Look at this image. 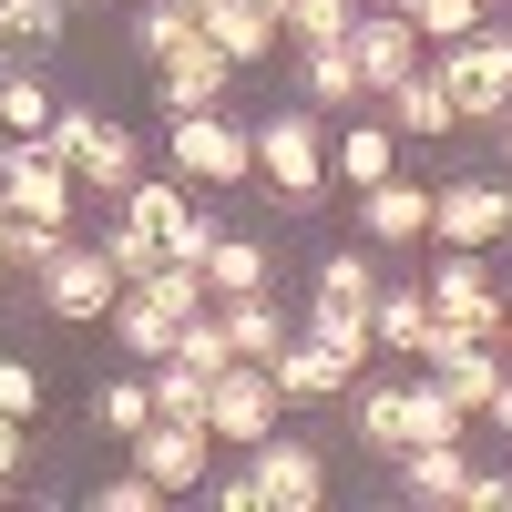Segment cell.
<instances>
[{
  "label": "cell",
  "mask_w": 512,
  "mask_h": 512,
  "mask_svg": "<svg viewBox=\"0 0 512 512\" xmlns=\"http://www.w3.org/2000/svg\"><path fill=\"white\" fill-rule=\"evenodd\" d=\"M256 175H267L277 205H318L328 195V123H318V103H287V113L256 123Z\"/></svg>",
  "instance_id": "obj_1"
},
{
  "label": "cell",
  "mask_w": 512,
  "mask_h": 512,
  "mask_svg": "<svg viewBox=\"0 0 512 512\" xmlns=\"http://www.w3.org/2000/svg\"><path fill=\"white\" fill-rule=\"evenodd\" d=\"M431 318L451 328V338H512V297L492 287V267H482V246H451L441 267H431Z\"/></svg>",
  "instance_id": "obj_2"
},
{
  "label": "cell",
  "mask_w": 512,
  "mask_h": 512,
  "mask_svg": "<svg viewBox=\"0 0 512 512\" xmlns=\"http://www.w3.org/2000/svg\"><path fill=\"white\" fill-rule=\"evenodd\" d=\"M441 82H451L461 123H502V113H512V31L482 21V31L441 41Z\"/></svg>",
  "instance_id": "obj_3"
},
{
  "label": "cell",
  "mask_w": 512,
  "mask_h": 512,
  "mask_svg": "<svg viewBox=\"0 0 512 512\" xmlns=\"http://www.w3.org/2000/svg\"><path fill=\"white\" fill-rule=\"evenodd\" d=\"M41 144H62V164L82 175V195H123V185H134V134L103 123V113H82V103H62Z\"/></svg>",
  "instance_id": "obj_4"
},
{
  "label": "cell",
  "mask_w": 512,
  "mask_h": 512,
  "mask_svg": "<svg viewBox=\"0 0 512 512\" xmlns=\"http://www.w3.org/2000/svg\"><path fill=\"white\" fill-rule=\"evenodd\" d=\"M31 287H41V318H72V328H82V318H103L113 297H123V267H113V246L72 236V246H62V256H52V267H41Z\"/></svg>",
  "instance_id": "obj_5"
},
{
  "label": "cell",
  "mask_w": 512,
  "mask_h": 512,
  "mask_svg": "<svg viewBox=\"0 0 512 512\" xmlns=\"http://www.w3.org/2000/svg\"><path fill=\"white\" fill-rule=\"evenodd\" d=\"M175 175L185 185H246L256 175V134H236L226 123V103H205V113H175Z\"/></svg>",
  "instance_id": "obj_6"
},
{
  "label": "cell",
  "mask_w": 512,
  "mask_h": 512,
  "mask_svg": "<svg viewBox=\"0 0 512 512\" xmlns=\"http://www.w3.org/2000/svg\"><path fill=\"white\" fill-rule=\"evenodd\" d=\"M246 472H256V512H318L328 502V451L318 441L267 431V441L246 451Z\"/></svg>",
  "instance_id": "obj_7"
},
{
  "label": "cell",
  "mask_w": 512,
  "mask_h": 512,
  "mask_svg": "<svg viewBox=\"0 0 512 512\" xmlns=\"http://www.w3.org/2000/svg\"><path fill=\"white\" fill-rule=\"evenodd\" d=\"M431 236H441V246H482V256H492V246L512 236V185H502V175H451V185L431 195Z\"/></svg>",
  "instance_id": "obj_8"
},
{
  "label": "cell",
  "mask_w": 512,
  "mask_h": 512,
  "mask_svg": "<svg viewBox=\"0 0 512 512\" xmlns=\"http://www.w3.org/2000/svg\"><path fill=\"white\" fill-rule=\"evenodd\" d=\"M277 379L267 369H256V359H236L226 379H216V400H205V431H216V441H236V451H256V441H267L277 431Z\"/></svg>",
  "instance_id": "obj_9"
},
{
  "label": "cell",
  "mask_w": 512,
  "mask_h": 512,
  "mask_svg": "<svg viewBox=\"0 0 512 512\" xmlns=\"http://www.w3.org/2000/svg\"><path fill=\"white\" fill-rule=\"evenodd\" d=\"M134 461H144L164 492H205V472H216V431H205V420H144Z\"/></svg>",
  "instance_id": "obj_10"
},
{
  "label": "cell",
  "mask_w": 512,
  "mask_h": 512,
  "mask_svg": "<svg viewBox=\"0 0 512 512\" xmlns=\"http://www.w3.org/2000/svg\"><path fill=\"white\" fill-rule=\"evenodd\" d=\"M267 379H277V400H287V410H328V400H349V390H359V369L338 359V349H318V338H287V349L267 359Z\"/></svg>",
  "instance_id": "obj_11"
},
{
  "label": "cell",
  "mask_w": 512,
  "mask_h": 512,
  "mask_svg": "<svg viewBox=\"0 0 512 512\" xmlns=\"http://www.w3.org/2000/svg\"><path fill=\"white\" fill-rule=\"evenodd\" d=\"M349 52H359V82H369V93H390V82H410L420 62H431V41L410 31V11H359Z\"/></svg>",
  "instance_id": "obj_12"
},
{
  "label": "cell",
  "mask_w": 512,
  "mask_h": 512,
  "mask_svg": "<svg viewBox=\"0 0 512 512\" xmlns=\"http://www.w3.org/2000/svg\"><path fill=\"white\" fill-rule=\"evenodd\" d=\"M72 195H82V175L62 164V144H21V164H11V216L72 226Z\"/></svg>",
  "instance_id": "obj_13"
},
{
  "label": "cell",
  "mask_w": 512,
  "mask_h": 512,
  "mask_svg": "<svg viewBox=\"0 0 512 512\" xmlns=\"http://www.w3.org/2000/svg\"><path fill=\"white\" fill-rule=\"evenodd\" d=\"M226 82H236L226 41H216V31H195L185 52H164V113H205V103H226Z\"/></svg>",
  "instance_id": "obj_14"
},
{
  "label": "cell",
  "mask_w": 512,
  "mask_h": 512,
  "mask_svg": "<svg viewBox=\"0 0 512 512\" xmlns=\"http://www.w3.org/2000/svg\"><path fill=\"white\" fill-rule=\"evenodd\" d=\"M379 103H390V134L400 144H420V134H451V123H461V103H451V82H441V62H420L410 82H390V93H379Z\"/></svg>",
  "instance_id": "obj_15"
},
{
  "label": "cell",
  "mask_w": 512,
  "mask_h": 512,
  "mask_svg": "<svg viewBox=\"0 0 512 512\" xmlns=\"http://www.w3.org/2000/svg\"><path fill=\"white\" fill-rule=\"evenodd\" d=\"M359 226H369V246H420V236H431V185L379 175V185L359 195Z\"/></svg>",
  "instance_id": "obj_16"
},
{
  "label": "cell",
  "mask_w": 512,
  "mask_h": 512,
  "mask_svg": "<svg viewBox=\"0 0 512 512\" xmlns=\"http://www.w3.org/2000/svg\"><path fill=\"white\" fill-rule=\"evenodd\" d=\"M359 93H369V82H359V52H349V41H297V103L349 113Z\"/></svg>",
  "instance_id": "obj_17"
},
{
  "label": "cell",
  "mask_w": 512,
  "mask_h": 512,
  "mask_svg": "<svg viewBox=\"0 0 512 512\" xmlns=\"http://www.w3.org/2000/svg\"><path fill=\"white\" fill-rule=\"evenodd\" d=\"M390 472H400V502H431V512L472 492V461H461V441H420V451L390 461Z\"/></svg>",
  "instance_id": "obj_18"
},
{
  "label": "cell",
  "mask_w": 512,
  "mask_h": 512,
  "mask_svg": "<svg viewBox=\"0 0 512 512\" xmlns=\"http://www.w3.org/2000/svg\"><path fill=\"white\" fill-rule=\"evenodd\" d=\"M328 175H349V195H369L379 175H400V134H390V123H349V134H328Z\"/></svg>",
  "instance_id": "obj_19"
},
{
  "label": "cell",
  "mask_w": 512,
  "mask_h": 512,
  "mask_svg": "<svg viewBox=\"0 0 512 512\" xmlns=\"http://www.w3.org/2000/svg\"><path fill=\"white\" fill-rule=\"evenodd\" d=\"M369 328H379V349H400V359H431V287H379V308H369Z\"/></svg>",
  "instance_id": "obj_20"
},
{
  "label": "cell",
  "mask_w": 512,
  "mask_h": 512,
  "mask_svg": "<svg viewBox=\"0 0 512 512\" xmlns=\"http://www.w3.org/2000/svg\"><path fill=\"white\" fill-rule=\"evenodd\" d=\"M52 82H41L31 62H0V134H11V144H41V134H52Z\"/></svg>",
  "instance_id": "obj_21"
},
{
  "label": "cell",
  "mask_w": 512,
  "mask_h": 512,
  "mask_svg": "<svg viewBox=\"0 0 512 512\" xmlns=\"http://www.w3.org/2000/svg\"><path fill=\"white\" fill-rule=\"evenodd\" d=\"M216 308H226V338H236V359H256V369H267V359L287 349V338H297V328H287V308H277L267 287H256V297H216Z\"/></svg>",
  "instance_id": "obj_22"
},
{
  "label": "cell",
  "mask_w": 512,
  "mask_h": 512,
  "mask_svg": "<svg viewBox=\"0 0 512 512\" xmlns=\"http://www.w3.org/2000/svg\"><path fill=\"white\" fill-rule=\"evenodd\" d=\"M113 338H123V349H134V359H175L185 318H175V308H154L144 287H123V297H113Z\"/></svg>",
  "instance_id": "obj_23"
},
{
  "label": "cell",
  "mask_w": 512,
  "mask_h": 512,
  "mask_svg": "<svg viewBox=\"0 0 512 512\" xmlns=\"http://www.w3.org/2000/svg\"><path fill=\"white\" fill-rule=\"evenodd\" d=\"M277 267H267V246H256V236H216V246H205V287H216V297H256V287H267Z\"/></svg>",
  "instance_id": "obj_24"
},
{
  "label": "cell",
  "mask_w": 512,
  "mask_h": 512,
  "mask_svg": "<svg viewBox=\"0 0 512 512\" xmlns=\"http://www.w3.org/2000/svg\"><path fill=\"white\" fill-rule=\"evenodd\" d=\"M123 216H134V226H154L164 246H175V236L195 226V205H185V175H154V185L134 175V185H123Z\"/></svg>",
  "instance_id": "obj_25"
},
{
  "label": "cell",
  "mask_w": 512,
  "mask_h": 512,
  "mask_svg": "<svg viewBox=\"0 0 512 512\" xmlns=\"http://www.w3.org/2000/svg\"><path fill=\"white\" fill-rule=\"evenodd\" d=\"M205 31L226 41V62H236V72H246V62H267V41H287V21H277V11H256V0H226Z\"/></svg>",
  "instance_id": "obj_26"
},
{
  "label": "cell",
  "mask_w": 512,
  "mask_h": 512,
  "mask_svg": "<svg viewBox=\"0 0 512 512\" xmlns=\"http://www.w3.org/2000/svg\"><path fill=\"white\" fill-rule=\"evenodd\" d=\"M308 338H318V349H338L349 369H369V349H379L369 308H338V297H318V308H308Z\"/></svg>",
  "instance_id": "obj_27"
},
{
  "label": "cell",
  "mask_w": 512,
  "mask_h": 512,
  "mask_svg": "<svg viewBox=\"0 0 512 512\" xmlns=\"http://www.w3.org/2000/svg\"><path fill=\"white\" fill-rule=\"evenodd\" d=\"M205 400H216V369H195V359H154V410H164V420H205Z\"/></svg>",
  "instance_id": "obj_28"
},
{
  "label": "cell",
  "mask_w": 512,
  "mask_h": 512,
  "mask_svg": "<svg viewBox=\"0 0 512 512\" xmlns=\"http://www.w3.org/2000/svg\"><path fill=\"white\" fill-rule=\"evenodd\" d=\"M205 21L185 11V0H134V41H144V62H164V52H185Z\"/></svg>",
  "instance_id": "obj_29"
},
{
  "label": "cell",
  "mask_w": 512,
  "mask_h": 512,
  "mask_svg": "<svg viewBox=\"0 0 512 512\" xmlns=\"http://www.w3.org/2000/svg\"><path fill=\"white\" fill-rule=\"evenodd\" d=\"M318 297H338V308H379V267L359 246H338V256H318Z\"/></svg>",
  "instance_id": "obj_30"
},
{
  "label": "cell",
  "mask_w": 512,
  "mask_h": 512,
  "mask_svg": "<svg viewBox=\"0 0 512 512\" xmlns=\"http://www.w3.org/2000/svg\"><path fill=\"white\" fill-rule=\"evenodd\" d=\"M93 420H103V431H123V441H134L144 420H164V410H154V379H103V390H93Z\"/></svg>",
  "instance_id": "obj_31"
},
{
  "label": "cell",
  "mask_w": 512,
  "mask_h": 512,
  "mask_svg": "<svg viewBox=\"0 0 512 512\" xmlns=\"http://www.w3.org/2000/svg\"><path fill=\"white\" fill-rule=\"evenodd\" d=\"M103 246H113V267H123V287H144V277L164 267V256H175V246H164L154 226H134V216H113V226H103Z\"/></svg>",
  "instance_id": "obj_32"
},
{
  "label": "cell",
  "mask_w": 512,
  "mask_h": 512,
  "mask_svg": "<svg viewBox=\"0 0 512 512\" xmlns=\"http://www.w3.org/2000/svg\"><path fill=\"white\" fill-rule=\"evenodd\" d=\"M400 11H410V31L431 41V52L461 41V31H482V0H400Z\"/></svg>",
  "instance_id": "obj_33"
},
{
  "label": "cell",
  "mask_w": 512,
  "mask_h": 512,
  "mask_svg": "<svg viewBox=\"0 0 512 512\" xmlns=\"http://www.w3.org/2000/svg\"><path fill=\"white\" fill-rule=\"evenodd\" d=\"M359 0H287V41H349Z\"/></svg>",
  "instance_id": "obj_34"
},
{
  "label": "cell",
  "mask_w": 512,
  "mask_h": 512,
  "mask_svg": "<svg viewBox=\"0 0 512 512\" xmlns=\"http://www.w3.org/2000/svg\"><path fill=\"white\" fill-rule=\"evenodd\" d=\"M62 246H72V226H41V216H11V267H31V277H41V267H52Z\"/></svg>",
  "instance_id": "obj_35"
},
{
  "label": "cell",
  "mask_w": 512,
  "mask_h": 512,
  "mask_svg": "<svg viewBox=\"0 0 512 512\" xmlns=\"http://www.w3.org/2000/svg\"><path fill=\"white\" fill-rule=\"evenodd\" d=\"M154 502H164V482L144 472V461H134V472H113V482L93 492V512H154Z\"/></svg>",
  "instance_id": "obj_36"
},
{
  "label": "cell",
  "mask_w": 512,
  "mask_h": 512,
  "mask_svg": "<svg viewBox=\"0 0 512 512\" xmlns=\"http://www.w3.org/2000/svg\"><path fill=\"white\" fill-rule=\"evenodd\" d=\"M0 410H11V420H41V369H31V359H0Z\"/></svg>",
  "instance_id": "obj_37"
},
{
  "label": "cell",
  "mask_w": 512,
  "mask_h": 512,
  "mask_svg": "<svg viewBox=\"0 0 512 512\" xmlns=\"http://www.w3.org/2000/svg\"><path fill=\"white\" fill-rule=\"evenodd\" d=\"M461 512H512V472H472V492H461Z\"/></svg>",
  "instance_id": "obj_38"
},
{
  "label": "cell",
  "mask_w": 512,
  "mask_h": 512,
  "mask_svg": "<svg viewBox=\"0 0 512 512\" xmlns=\"http://www.w3.org/2000/svg\"><path fill=\"white\" fill-rule=\"evenodd\" d=\"M21 431H31V420H11V410H0V492L21 482Z\"/></svg>",
  "instance_id": "obj_39"
},
{
  "label": "cell",
  "mask_w": 512,
  "mask_h": 512,
  "mask_svg": "<svg viewBox=\"0 0 512 512\" xmlns=\"http://www.w3.org/2000/svg\"><path fill=\"white\" fill-rule=\"evenodd\" d=\"M205 502H216V512H256V472H236V482H205Z\"/></svg>",
  "instance_id": "obj_40"
},
{
  "label": "cell",
  "mask_w": 512,
  "mask_h": 512,
  "mask_svg": "<svg viewBox=\"0 0 512 512\" xmlns=\"http://www.w3.org/2000/svg\"><path fill=\"white\" fill-rule=\"evenodd\" d=\"M482 420H492V431H502V441H512V369H502V390H492V400H482Z\"/></svg>",
  "instance_id": "obj_41"
},
{
  "label": "cell",
  "mask_w": 512,
  "mask_h": 512,
  "mask_svg": "<svg viewBox=\"0 0 512 512\" xmlns=\"http://www.w3.org/2000/svg\"><path fill=\"white\" fill-rule=\"evenodd\" d=\"M185 11H195V21H216V11H226V0H185Z\"/></svg>",
  "instance_id": "obj_42"
},
{
  "label": "cell",
  "mask_w": 512,
  "mask_h": 512,
  "mask_svg": "<svg viewBox=\"0 0 512 512\" xmlns=\"http://www.w3.org/2000/svg\"><path fill=\"white\" fill-rule=\"evenodd\" d=\"M0 41H21V31H11V0H0Z\"/></svg>",
  "instance_id": "obj_43"
},
{
  "label": "cell",
  "mask_w": 512,
  "mask_h": 512,
  "mask_svg": "<svg viewBox=\"0 0 512 512\" xmlns=\"http://www.w3.org/2000/svg\"><path fill=\"white\" fill-rule=\"evenodd\" d=\"M502 164H512V113H502Z\"/></svg>",
  "instance_id": "obj_44"
},
{
  "label": "cell",
  "mask_w": 512,
  "mask_h": 512,
  "mask_svg": "<svg viewBox=\"0 0 512 512\" xmlns=\"http://www.w3.org/2000/svg\"><path fill=\"white\" fill-rule=\"evenodd\" d=\"M359 11H400V0H359Z\"/></svg>",
  "instance_id": "obj_45"
},
{
  "label": "cell",
  "mask_w": 512,
  "mask_h": 512,
  "mask_svg": "<svg viewBox=\"0 0 512 512\" xmlns=\"http://www.w3.org/2000/svg\"><path fill=\"white\" fill-rule=\"evenodd\" d=\"M256 11H277V21H287V0H256Z\"/></svg>",
  "instance_id": "obj_46"
},
{
  "label": "cell",
  "mask_w": 512,
  "mask_h": 512,
  "mask_svg": "<svg viewBox=\"0 0 512 512\" xmlns=\"http://www.w3.org/2000/svg\"><path fill=\"white\" fill-rule=\"evenodd\" d=\"M502 349H512V338H502Z\"/></svg>",
  "instance_id": "obj_47"
}]
</instances>
